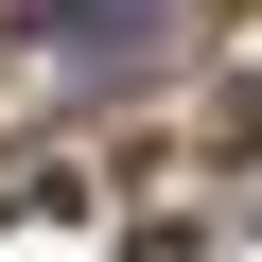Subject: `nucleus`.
<instances>
[{"label":"nucleus","mask_w":262,"mask_h":262,"mask_svg":"<svg viewBox=\"0 0 262 262\" xmlns=\"http://www.w3.org/2000/svg\"><path fill=\"white\" fill-rule=\"evenodd\" d=\"M158 18H175V0H53L35 35H53L70 70H140V53H158Z\"/></svg>","instance_id":"f257e3e1"}]
</instances>
